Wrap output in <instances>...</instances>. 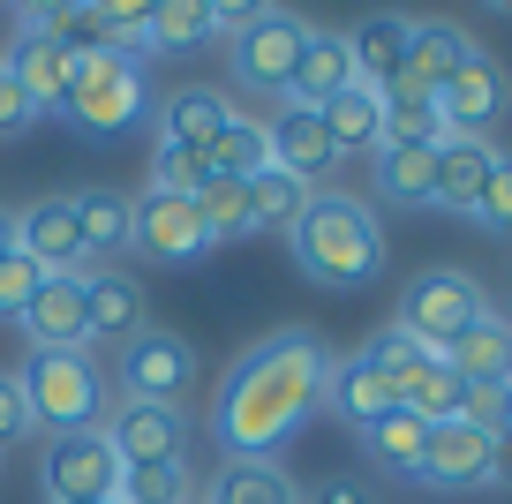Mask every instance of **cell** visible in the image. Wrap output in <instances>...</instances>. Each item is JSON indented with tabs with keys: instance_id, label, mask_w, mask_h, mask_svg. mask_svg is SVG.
<instances>
[{
	"instance_id": "27",
	"label": "cell",
	"mask_w": 512,
	"mask_h": 504,
	"mask_svg": "<svg viewBox=\"0 0 512 504\" xmlns=\"http://www.w3.org/2000/svg\"><path fill=\"white\" fill-rule=\"evenodd\" d=\"M264 166H272V121H249V113H234V121L219 128V143H211V174L256 181Z\"/></svg>"
},
{
	"instance_id": "14",
	"label": "cell",
	"mask_w": 512,
	"mask_h": 504,
	"mask_svg": "<svg viewBox=\"0 0 512 504\" xmlns=\"http://www.w3.org/2000/svg\"><path fill=\"white\" fill-rule=\"evenodd\" d=\"M23 331H31V354H83L91 347V309H83V279L68 271V279H46L38 286V301L16 316Z\"/></svg>"
},
{
	"instance_id": "33",
	"label": "cell",
	"mask_w": 512,
	"mask_h": 504,
	"mask_svg": "<svg viewBox=\"0 0 512 504\" xmlns=\"http://www.w3.org/2000/svg\"><path fill=\"white\" fill-rule=\"evenodd\" d=\"M211 504H294V482L272 459H234V467L211 482Z\"/></svg>"
},
{
	"instance_id": "25",
	"label": "cell",
	"mask_w": 512,
	"mask_h": 504,
	"mask_svg": "<svg viewBox=\"0 0 512 504\" xmlns=\"http://www.w3.org/2000/svg\"><path fill=\"white\" fill-rule=\"evenodd\" d=\"M226 121H234V106H226L219 91H174V98L159 106V143H181V151H211Z\"/></svg>"
},
{
	"instance_id": "31",
	"label": "cell",
	"mask_w": 512,
	"mask_h": 504,
	"mask_svg": "<svg viewBox=\"0 0 512 504\" xmlns=\"http://www.w3.org/2000/svg\"><path fill=\"white\" fill-rule=\"evenodd\" d=\"M384 143H422V151H437L445 143V121H437V98L422 91H400V83H384Z\"/></svg>"
},
{
	"instance_id": "39",
	"label": "cell",
	"mask_w": 512,
	"mask_h": 504,
	"mask_svg": "<svg viewBox=\"0 0 512 504\" xmlns=\"http://www.w3.org/2000/svg\"><path fill=\"white\" fill-rule=\"evenodd\" d=\"M196 38H211V8H189V0L151 8V46H196Z\"/></svg>"
},
{
	"instance_id": "13",
	"label": "cell",
	"mask_w": 512,
	"mask_h": 504,
	"mask_svg": "<svg viewBox=\"0 0 512 504\" xmlns=\"http://www.w3.org/2000/svg\"><path fill=\"white\" fill-rule=\"evenodd\" d=\"M505 98H512L505 68H497L490 53H475L452 83H437V121H445V136H490V121L505 113Z\"/></svg>"
},
{
	"instance_id": "35",
	"label": "cell",
	"mask_w": 512,
	"mask_h": 504,
	"mask_svg": "<svg viewBox=\"0 0 512 504\" xmlns=\"http://www.w3.org/2000/svg\"><path fill=\"white\" fill-rule=\"evenodd\" d=\"M460 422L505 437V429H512V377H497V384H460Z\"/></svg>"
},
{
	"instance_id": "18",
	"label": "cell",
	"mask_w": 512,
	"mask_h": 504,
	"mask_svg": "<svg viewBox=\"0 0 512 504\" xmlns=\"http://www.w3.org/2000/svg\"><path fill=\"white\" fill-rule=\"evenodd\" d=\"M324 407H339L354 429H369V422H384V414H400V377H384L377 362L347 354V362H332V392H324Z\"/></svg>"
},
{
	"instance_id": "17",
	"label": "cell",
	"mask_w": 512,
	"mask_h": 504,
	"mask_svg": "<svg viewBox=\"0 0 512 504\" xmlns=\"http://www.w3.org/2000/svg\"><path fill=\"white\" fill-rule=\"evenodd\" d=\"M83 279V309H91V339H136V331H151L144 324V286L128 279V271H106V264H83L76 271Z\"/></svg>"
},
{
	"instance_id": "34",
	"label": "cell",
	"mask_w": 512,
	"mask_h": 504,
	"mask_svg": "<svg viewBox=\"0 0 512 504\" xmlns=\"http://www.w3.org/2000/svg\"><path fill=\"white\" fill-rule=\"evenodd\" d=\"M196 219H204L211 241H241V234H249V181L211 174L204 189H196Z\"/></svg>"
},
{
	"instance_id": "6",
	"label": "cell",
	"mask_w": 512,
	"mask_h": 504,
	"mask_svg": "<svg viewBox=\"0 0 512 504\" xmlns=\"http://www.w3.org/2000/svg\"><path fill=\"white\" fill-rule=\"evenodd\" d=\"M46 489L53 504H113L121 497V452L106 444V429H68L46 444Z\"/></svg>"
},
{
	"instance_id": "28",
	"label": "cell",
	"mask_w": 512,
	"mask_h": 504,
	"mask_svg": "<svg viewBox=\"0 0 512 504\" xmlns=\"http://www.w3.org/2000/svg\"><path fill=\"white\" fill-rule=\"evenodd\" d=\"M362 444H369V459H377L384 474H407V482H415L422 444H430V422L400 407V414H384V422H369V429H362Z\"/></svg>"
},
{
	"instance_id": "43",
	"label": "cell",
	"mask_w": 512,
	"mask_h": 504,
	"mask_svg": "<svg viewBox=\"0 0 512 504\" xmlns=\"http://www.w3.org/2000/svg\"><path fill=\"white\" fill-rule=\"evenodd\" d=\"M31 121H38V106L23 98V83L8 76V61H0V143H8V136H23Z\"/></svg>"
},
{
	"instance_id": "44",
	"label": "cell",
	"mask_w": 512,
	"mask_h": 504,
	"mask_svg": "<svg viewBox=\"0 0 512 504\" xmlns=\"http://www.w3.org/2000/svg\"><path fill=\"white\" fill-rule=\"evenodd\" d=\"M294 504H377V497H369L362 482H317L309 497H294Z\"/></svg>"
},
{
	"instance_id": "11",
	"label": "cell",
	"mask_w": 512,
	"mask_h": 504,
	"mask_svg": "<svg viewBox=\"0 0 512 504\" xmlns=\"http://www.w3.org/2000/svg\"><path fill=\"white\" fill-rule=\"evenodd\" d=\"M106 444L121 452V467H181V459H189V414L181 407H136V399H128V407L113 414Z\"/></svg>"
},
{
	"instance_id": "32",
	"label": "cell",
	"mask_w": 512,
	"mask_h": 504,
	"mask_svg": "<svg viewBox=\"0 0 512 504\" xmlns=\"http://www.w3.org/2000/svg\"><path fill=\"white\" fill-rule=\"evenodd\" d=\"M400 407L422 414V422H452V414H460V377H452L437 354H422V362L400 377Z\"/></svg>"
},
{
	"instance_id": "29",
	"label": "cell",
	"mask_w": 512,
	"mask_h": 504,
	"mask_svg": "<svg viewBox=\"0 0 512 504\" xmlns=\"http://www.w3.org/2000/svg\"><path fill=\"white\" fill-rule=\"evenodd\" d=\"M76 234H83V256H121L128 249V196H113V189H83L76 196Z\"/></svg>"
},
{
	"instance_id": "5",
	"label": "cell",
	"mask_w": 512,
	"mask_h": 504,
	"mask_svg": "<svg viewBox=\"0 0 512 504\" xmlns=\"http://www.w3.org/2000/svg\"><path fill=\"white\" fill-rule=\"evenodd\" d=\"M23 407L38 429L68 437V429H98V369L91 354H31L23 362Z\"/></svg>"
},
{
	"instance_id": "26",
	"label": "cell",
	"mask_w": 512,
	"mask_h": 504,
	"mask_svg": "<svg viewBox=\"0 0 512 504\" xmlns=\"http://www.w3.org/2000/svg\"><path fill=\"white\" fill-rule=\"evenodd\" d=\"M430 181H437V151H422V143H377V196L384 204H430Z\"/></svg>"
},
{
	"instance_id": "9",
	"label": "cell",
	"mask_w": 512,
	"mask_h": 504,
	"mask_svg": "<svg viewBox=\"0 0 512 504\" xmlns=\"http://www.w3.org/2000/svg\"><path fill=\"white\" fill-rule=\"evenodd\" d=\"M121 384L136 407H181L196 392V354L174 331H136L121 347Z\"/></svg>"
},
{
	"instance_id": "2",
	"label": "cell",
	"mask_w": 512,
	"mask_h": 504,
	"mask_svg": "<svg viewBox=\"0 0 512 504\" xmlns=\"http://www.w3.org/2000/svg\"><path fill=\"white\" fill-rule=\"evenodd\" d=\"M287 241H294V264L317 286H332V294L369 286L384 271V226H377V211H369L362 196H339V189L309 196L302 219L287 226Z\"/></svg>"
},
{
	"instance_id": "19",
	"label": "cell",
	"mask_w": 512,
	"mask_h": 504,
	"mask_svg": "<svg viewBox=\"0 0 512 504\" xmlns=\"http://www.w3.org/2000/svg\"><path fill=\"white\" fill-rule=\"evenodd\" d=\"M8 76L23 83V98H31L38 113H53L68 98V76H76V53L61 46V38H46V31H23L16 38V53H8Z\"/></svg>"
},
{
	"instance_id": "10",
	"label": "cell",
	"mask_w": 512,
	"mask_h": 504,
	"mask_svg": "<svg viewBox=\"0 0 512 504\" xmlns=\"http://www.w3.org/2000/svg\"><path fill=\"white\" fill-rule=\"evenodd\" d=\"M490 452H497V437L490 429H475V422H430V444H422V467H415V482H430V489H482L490 482Z\"/></svg>"
},
{
	"instance_id": "23",
	"label": "cell",
	"mask_w": 512,
	"mask_h": 504,
	"mask_svg": "<svg viewBox=\"0 0 512 504\" xmlns=\"http://www.w3.org/2000/svg\"><path fill=\"white\" fill-rule=\"evenodd\" d=\"M437 362H445L460 384H497V377H512V324H505V316H482V324H467L460 339L437 354Z\"/></svg>"
},
{
	"instance_id": "37",
	"label": "cell",
	"mask_w": 512,
	"mask_h": 504,
	"mask_svg": "<svg viewBox=\"0 0 512 504\" xmlns=\"http://www.w3.org/2000/svg\"><path fill=\"white\" fill-rule=\"evenodd\" d=\"M204 181H211V151H181V143H159V181H151V189L196 196Z\"/></svg>"
},
{
	"instance_id": "22",
	"label": "cell",
	"mask_w": 512,
	"mask_h": 504,
	"mask_svg": "<svg viewBox=\"0 0 512 504\" xmlns=\"http://www.w3.org/2000/svg\"><path fill=\"white\" fill-rule=\"evenodd\" d=\"M272 166H279V174H294L302 189L339 166V151H332V136H324L317 113H294V106H287V113L272 121Z\"/></svg>"
},
{
	"instance_id": "24",
	"label": "cell",
	"mask_w": 512,
	"mask_h": 504,
	"mask_svg": "<svg viewBox=\"0 0 512 504\" xmlns=\"http://www.w3.org/2000/svg\"><path fill=\"white\" fill-rule=\"evenodd\" d=\"M317 121H324V136H332V151H339V158L377 151V143H384V98L369 91V83H347V91H339L332 106L317 113Z\"/></svg>"
},
{
	"instance_id": "12",
	"label": "cell",
	"mask_w": 512,
	"mask_h": 504,
	"mask_svg": "<svg viewBox=\"0 0 512 504\" xmlns=\"http://www.w3.org/2000/svg\"><path fill=\"white\" fill-rule=\"evenodd\" d=\"M16 249L31 256L46 279H68V271L91 264V256H83V234H76V196H38L31 211H16Z\"/></svg>"
},
{
	"instance_id": "4",
	"label": "cell",
	"mask_w": 512,
	"mask_h": 504,
	"mask_svg": "<svg viewBox=\"0 0 512 504\" xmlns=\"http://www.w3.org/2000/svg\"><path fill=\"white\" fill-rule=\"evenodd\" d=\"M482 316H490L482 286L467 279V271L437 264V271H415V286L400 294V324H392V331H407L422 354H445L467 324H482Z\"/></svg>"
},
{
	"instance_id": "15",
	"label": "cell",
	"mask_w": 512,
	"mask_h": 504,
	"mask_svg": "<svg viewBox=\"0 0 512 504\" xmlns=\"http://www.w3.org/2000/svg\"><path fill=\"white\" fill-rule=\"evenodd\" d=\"M475 53L482 46L460 31V23H415V31H407V61H400V76H392V83H400V91L437 98V83H452Z\"/></svg>"
},
{
	"instance_id": "38",
	"label": "cell",
	"mask_w": 512,
	"mask_h": 504,
	"mask_svg": "<svg viewBox=\"0 0 512 504\" xmlns=\"http://www.w3.org/2000/svg\"><path fill=\"white\" fill-rule=\"evenodd\" d=\"M38 286H46V271H38L23 249H16V256H0V316H8V324H16V316L38 301Z\"/></svg>"
},
{
	"instance_id": "7",
	"label": "cell",
	"mask_w": 512,
	"mask_h": 504,
	"mask_svg": "<svg viewBox=\"0 0 512 504\" xmlns=\"http://www.w3.org/2000/svg\"><path fill=\"white\" fill-rule=\"evenodd\" d=\"M302 46H309V23L294 16V8H256V23L234 38V83L287 98V83H294V61H302Z\"/></svg>"
},
{
	"instance_id": "30",
	"label": "cell",
	"mask_w": 512,
	"mask_h": 504,
	"mask_svg": "<svg viewBox=\"0 0 512 504\" xmlns=\"http://www.w3.org/2000/svg\"><path fill=\"white\" fill-rule=\"evenodd\" d=\"M317 189H302L294 174H279V166H264V174L249 181V234H287L294 219H302V204Z\"/></svg>"
},
{
	"instance_id": "41",
	"label": "cell",
	"mask_w": 512,
	"mask_h": 504,
	"mask_svg": "<svg viewBox=\"0 0 512 504\" xmlns=\"http://www.w3.org/2000/svg\"><path fill=\"white\" fill-rule=\"evenodd\" d=\"M362 362H377L384 377H407V369L422 362V347H415V339H407V331H377V339H369V347H362Z\"/></svg>"
},
{
	"instance_id": "40",
	"label": "cell",
	"mask_w": 512,
	"mask_h": 504,
	"mask_svg": "<svg viewBox=\"0 0 512 504\" xmlns=\"http://www.w3.org/2000/svg\"><path fill=\"white\" fill-rule=\"evenodd\" d=\"M482 226H497V234H512V151H497L490 181H482V204H475Z\"/></svg>"
},
{
	"instance_id": "1",
	"label": "cell",
	"mask_w": 512,
	"mask_h": 504,
	"mask_svg": "<svg viewBox=\"0 0 512 504\" xmlns=\"http://www.w3.org/2000/svg\"><path fill=\"white\" fill-rule=\"evenodd\" d=\"M332 392V354L309 331H279L256 354H241V369L219 392V444L234 459H272L309 414H324Z\"/></svg>"
},
{
	"instance_id": "46",
	"label": "cell",
	"mask_w": 512,
	"mask_h": 504,
	"mask_svg": "<svg viewBox=\"0 0 512 504\" xmlns=\"http://www.w3.org/2000/svg\"><path fill=\"white\" fill-rule=\"evenodd\" d=\"M0 256H16V211H0Z\"/></svg>"
},
{
	"instance_id": "45",
	"label": "cell",
	"mask_w": 512,
	"mask_h": 504,
	"mask_svg": "<svg viewBox=\"0 0 512 504\" xmlns=\"http://www.w3.org/2000/svg\"><path fill=\"white\" fill-rule=\"evenodd\" d=\"M490 482H512V429L497 437V452H490Z\"/></svg>"
},
{
	"instance_id": "20",
	"label": "cell",
	"mask_w": 512,
	"mask_h": 504,
	"mask_svg": "<svg viewBox=\"0 0 512 504\" xmlns=\"http://www.w3.org/2000/svg\"><path fill=\"white\" fill-rule=\"evenodd\" d=\"M347 83H354L347 46H339L332 31H309L302 61H294V83H287V106H294V113H324L339 91H347Z\"/></svg>"
},
{
	"instance_id": "21",
	"label": "cell",
	"mask_w": 512,
	"mask_h": 504,
	"mask_svg": "<svg viewBox=\"0 0 512 504\" xmlns=\"http://www.w3.org/2000/svg\"><path fill=\"white\" fill-rule=\"evenodd\" d=\"M407 31L415 23H400V16H362L339 46H347V61H354V83H369V91H384V83L400 76V61H407Z\"/></svg>"
},
{
	"instance_id": "36",
	"label": "cell",
	"mask_w": 512,
	"mask_h": 504,
	"mask_svg": "<svg viewBox=\"0 0 512 504\" xmlns=\"http://www.w3.org/2000/svg\"><path fill=\"white\" fill-rule=\"evenodd\" d=\"M189 467H121V497L113 504H181Z\"/></svg>"
},
{
	"instance_id": "16",
	"label": "cell",
	"mask_w": 512,
	"mask_h": 504,
	"mask_svg": "<svg viewBox=\"0 0 512 504\" xmlns=\"http://www.w3.org/2000/svg\"><path fill=\"white\" fill-rule=\"evenodd\" d=\"M490 166H497V143H490V136H445V143H437V181H430V204H445V211H460V219H475Z\"/></svg>"
},
{
	"instance_id": "3",
	"label": "cell",
	"mask_w": 512,
	"mask_h": 504,
	"mask_svg": "<svg viewBox=\"0 0 512 504\" xmlns=\"http://www.w3.org/2000/svg\"><path fill=\"white\" fill-rule=\"evenodd\" d=\"M144 106H151V83H144V61H136V53H76L61 113L83 136H113V128H128Z\"/></svg>"
},
{
	"instance_id": "8",
	"label": "cell",
	"mask_w": 512,
	"mask_h": 504,
	"mask_svg": "<svg viewBox=\"0 0 512 504\" xmlns=\"http://www.w3.org/2000/svg\"><path fill=\"white\" fill-rule=\"evenodd\" d=\"M128 249H144L151 264H196L211 249L204 219H196V196H174V189H144L128 204Z\"/></svg>"
},
{
	"instance_id": "42",
	"label": "cell",
	"mask_w": 512,
	"mask_h": 504,
	"mask_svg": "<svg viewBox=\"0 0 512 504\" xmlns=\"http://www.w3.org/2000/svg\"><path fill=\"white\" fill-rule=\"evenodd\" d=\"M23 437H38V422H31V407H23V384L0 377V452H8V444H23Z\"/></svg>"
}]
</instances>
